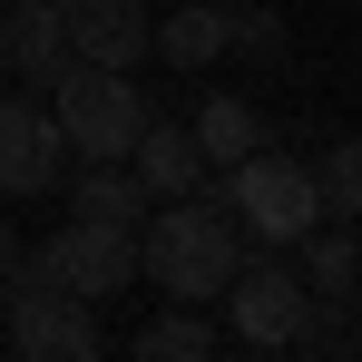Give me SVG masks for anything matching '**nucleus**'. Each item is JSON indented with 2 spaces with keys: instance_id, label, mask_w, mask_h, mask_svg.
<instances>
[{
  "instance_id": "nucleus-1",
  "label": "nucleus",
  "mask_w": 362,
  "mask_h": 362,
  "mask_svg": "<svg viewBox=\"0 0 362 362\" xmlns=\"http://www.w3.org/2000/svg\"><path fill=\"white\" fill-rule=\"evenodd\" d=\"M235 264H245V226H235V206H226L216 177L196 186V196H177V206H147V226H137V274H147L167 303H216L235 284Z\"/></svg>"
},
{
  "instance_id": "nucleus-2",
  "label": "nucleus",
  "mask_w": 362,
  "mask_h": 362,
  "mask_svg": "<svg viewBox=\"0 0 362 362\" xmlns=\"http://www.w3.org/2000/svg\"><path fill=\"white\" fill-rule=\"evenodd\" d=\"M0 313H10V353H30V362H98V353H108L98 303H78L69 284H49L40 255H10V274H0Z\"/></svg>"
},
{
  "instance_id": "nucleus-3",
  "label": "nucleus",
  "mask_w": 362,
  "mask_h": 362,
  "mask_svg": "<svg viewBox=\"0 0 362 362\" xmlns=\"http://www.w3.org/2000/svg\"><path fill=\"white\" fill-rule=\"evenodd\" d=\"M226 206H235V226H245L255 245H274V255H284L294 235H313V226H323L313 157H284V147L264 137L255 157H235V167H226Z\"/></svg>"
},
{
  "instance_id": "nucleus-4",
  "label": "nucleus",
  "mask_w": 362,
  "mask_h": 362,
  "mask_svg": "<svg viewBox=\"0 0 362 362\" xmlns=\"http://www.w3.org/2000/svg\"><path fill=\"white\" fill-rule=\"evenodd\" d=\"M147 118H157V108L137 98L127 69H69L59 88H49V127H59L69 157H118V167H127V147H137Z\"/></svg>"
},
{
  "instance_id": "nucleus-5",
  "label": "nucleus",
  "mask_w": 362,
  "mask_h": 362,
  "mask_svg": "<svg viewBox=\"0 0 362 362\" xmlns=\"http://www.w3.org/2000/svg\"><path fill=\"white\" fill-rule=\"evenodd\" d=\"M226 313H235V333L245 343H264V353H294L303 343V323H313V294H303V274L264 245V255H245L235 264V284H226Z\"/></svg>"
},
{
  "instance_id": "nucleus-6",
  "label": "nucleus",
  "mask_w": 362,
  "mask_h": 362,
  "mask_svg": "<svg viewBox=\"0 0 362 362\" xmlns=\"http://www.w3.org/2000/svg\"><path fill=\"white\" fill-rule=\"evenodd\" d=\"M40 264H49V284H69L78 303H108V294H127V274H137V226H88V216H69L59 235L40 245Z\"/></svg>"
},
{
  "instance_id": "nucleus-7",
  "label": "nucleus",
  "mask_w": 362,
  "mask_h": 362,
  "mask_svg": "<svg viewBox=\"0 0 362 362\" xmlns=\"http://www.w3.org/2000/svg\"><path fill=\"white\" fill-rule=\"evenodd\" d=\"M59 177H69V147L49 127V108L0 88V196H49Z\"/></svg>"
},
{
  "instance_id": "nucleus-8",
  "label": "nucleus",
  "mask_w": 362,
  "mask_h": 362,
  "mask_svg": "<svg viewBox=\"0 0 362 362\" xmlns=\"http://www.w3.org/2000/svg\"><path fill=\"white\" fill-rule=\"evenodd\" d=\"M69 20V59L78 69H127L137 78V59H147V0H59Z\"/></svg>"
},
{
  "instance_id": "nucleus-9",
  "label": "nucleus",
  "mask_w": 362,
  "mask_h": 362,
  "mask_svg": "<svg viewBox=\"0 0 362 362\" xmlns=\"http://www.w3.org/2000/svg\"><path fill=\"white\" fill-rule=\"evenodd\" d=\"M0 69L20 78V88H59L69 69V20L59 0H10V20H0Z\"/></svg>"
},
{
  "instance_id": "nucleus-10",
  "label": "nucleus",
  "mask_w": 362,
  "mask_h": 362,
  "mask_svg": "<svg viewBox=\"0 0 362 362\" xmlns=\"http://www.w3.org/2000/svg\"><path fill=\"white\" fill-rule=\"evenodd\" d=\"M127 177L147 186V206H177V196H196L216 167H206V147L186 137V118H147L137 147H127Z\"/></svg>"
},
{
  "instance_id": "nucleus-11",
  "label": "nucleus",
  "mask_w": 362,
  "mask_h": 362,
  "mask_svg": "<svg viewBox=\"0 0 362 362\" xmlns=\"http://www.w3.org/2000/svg\"><path fill=\"white\" fill-rule=\"evenodd\" d=\"M284 255H294V274H303V294H313V303H353V284H362V235L343 226V216H323V226L294 235Z\"/></svg>"
},
{
  "instance_id": "nucleus-12",
  "label": "nucleus",
  "mask_w": 362,
  "mask_h": 362,
  "mask_svg": "<svg viewBox=\"0 0 362 362\" xmlns=\"http://www.w3.org/2000/svg\"><path fill=\"white\" fill-rule=\"evenodd\" d=\"M147 59L216 69V59H226V0H186V10H167V20H147Z\"/></svg>"
},
{
  "instance_id": "nucleus-13",
  "label": "nucleus",
  "mask_w": 362,
  "mask_h": 362,
  "mask_svg": "<svg viewBox=\"0 0 362 362\" xmlns=\"http://www.w3.org/2000/svg\"><path fill=\"white\" fill-rule=\"evenodd\" d=\"M69 186V216H88V226H147V186L127 177L118 157H88L78 177H59Z\"/></svg>"
},
{
  "instance_id": "nucleus-14",
  "label": "nucleus",
  "mask_w": 362,
  "mask_h": 362,
  "mask_svg": "<svg viewBox=\"0 0 362 362\" xmlns=\"http://www.w3.org/2000/svg\"><path fill=\"white\" fill-rule=\"evenodd\" d=\"M186 137H196V147H206V167L226 177L235 157H255V147H264V108H255V98H206V108L186 118Z\"/></svg>"
},
{
  "instance_id": "nucleus-15",
  "label": "nucleus",
  "mask_w": 362,
  "mask_h": 362,
  "mask_svg": "<svg viewBox=\"0 0 362 362\" xmlns=\"http://www.w3.org/2000/svg\"><path fill=\"white\" fill-rule=\"evenodd\" d=\"M127 362H216V333H206L196 303H177V313H157L147 333H127Z\"/></svg>"
},
{
  "instance_id": "nucleus-16",
  "label": "nucleus",
  "mask_w": 362,
  "mask_h": 362,
  "mask_svg": "<svg viewBox=\"0 0 362 362\" xmlns=\"http://www.w3.org/2000/svg\"><path fill=\"white\" fill-rule=\"evenodd\" d=\"M313 196H323V216L362 226V137H333V147L313 157Z\"/></svg>"
},
{
  "instance_id": "nucleus-17",
  "label": "nucleus",
  "mask_w": 362,
  "mask_h": 362,
  "mask_svg": "<svg viewBox=\"0 0 362 362\" xmlns=\"http://www.w3.org/2000/svg\"><path fill=\"white\" fill-rule=\"evenodd\" d=\"M226 49H245V59H264V69H284V49H294V40H284V20H274L264 0H235V10H226Z\"/></svg>"
},
{
  "instance_id": "nucleus-18",
  "label": "nucleus",
  "mask_w": 362,
  "mask_h": 362,
  "mask_svg": "<svg viewBox=\"0 0 362 362\" xmlns=\"http://www.w3.org/2000/svg\"><path fill=\"white\" fill-rule=\"evenodd\" d=\"M10 255H20V235H10V216H0V274H10Z\"/></svg>"
},
{
  "instance_id": "nucleus-19",
  "label": "nucleus",
  "mask_w": 362,
  "mask_h": 362,
  "mask_svg": "<svg viewBox=\"0 0 362 362\" xmlns=\"http://www.w3.org/2000/svg\"><path fill=\"white\" fill-rule=\"evenodd\" d=\"M10 362H30V353H10Z\"/></svg>"
},
{
  "instance_id": "nucleus-20",
  "label": "nucleus",
  "mask_w": 362,
  "mask_h": 362,
  "mask_svg": "<svg viewBox=\"0 0 362 362\" xmlns=\"http://www.w3.org/2000/svg\"><path fill=\"white\" fill-rule=\"evenodd\" d=\"M226 10H235V0H226Z\"/></svg>"
},
{
  "instance_id": "nucleus-21",
  "label": "nucleus",
  "mask_w": 362,
  "mask_h": 362,
  "mask_svg": "<svg viewBox=\"0 0 362 362\" xmlns=\"http://www.w3.org/2000/svg\"><path fill=\"white\" fill-rule=\"evenodd\" d=\"M0 78H10V69H0Z\"/></svg>"
}]
</instances>
